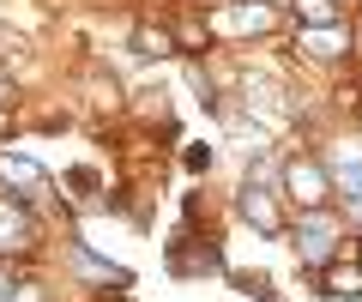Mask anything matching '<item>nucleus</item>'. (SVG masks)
I'll return each instance as SVG.
<instances>
[{"instance_id":"2","label":"nucleus","mask_w":362,"mask_h":302,"mask_svg":"<svg viewBox=\"0 0 362 302\" xmlns=\"http://www.w3.org/2000/svg\"><path fill=\"white\" fill-rule=\"evenodd\" d=\"M332 296H362V266H338L332 272Z\"/></svg>"},{"instance_id":"1","label":"nucleus","mask_w":362,"mask_h":302,"mask_svg":"<svg viewBox=\"0 0 362 302\" xmlns=\"http://www.w3.org/2000/svg\"><path fill=\"white\" fill-rule=\"evenodd\" d=\"M290 187H296L302 206H320V170H302L296 163V170H290Z\"/></svg>"}]
</instances>
